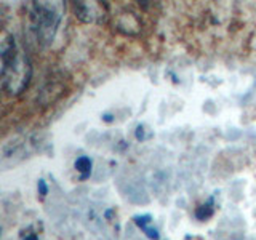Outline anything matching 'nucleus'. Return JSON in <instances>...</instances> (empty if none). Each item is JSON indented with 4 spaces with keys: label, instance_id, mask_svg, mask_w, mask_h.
Segmentation results:
<instances>
[{
    "label": "nucleus",
    "instance_id": "obj_1",
    "mask_svg": "<svg viewBox=\"0 0 256 240\" xmlns=\"http://www.w3.org/2000/svg\"><path fill=\"white\" fill-rule=\"evenodd\" d=\"M2 88L6 94H20L30 80V64L16 46L13 37L2 40Z\"/></svg>",
    "mask_w": 256,
    "mask_h": 240
},
{
    "label": "nucleus",
    "instance_id": "obj_2",
    "mask_svg": "<svg viewBox=\"0 0 256 240\" xmlns=\"http://www.w3.org/2000/svg\"><path fill=\"white\" fill-rule=\"evenodd\" d=\"M60 5L34 4L30 12L32 29L36 30L38 40H52L56 28H58L61 14L56 12Z\"/></svg>",
    "mask_w": 256,
    "mask_h": 240
},
{
    "label": "nucleus",
    "instance_id": "obj_3",
    "mask_svg": "<svg viewBox=\"0 0 256 240\" xmlns=\"http://www.w3.org/2000/svg\"><path fill=\"white\" fill-rule=\"evenodd\" d=\"M92 158L90 157H86V156H80L77 160H76V168H77V172H80L82 174H80V180H86L88 176H90L92 173Z\"/></svg>",
    "mask_w": 256,
    "mask_h": 240
},
{
    "label": "nucleus",
    "instance_id": "obj_4",
    "mask_svg": "<svg viewBox=\"0 0 256 240\" xmlns=\"http://www.w3.org/2000/svg\"><path fill=\"white\" fill-rule=\"evenodd\" d=\"M213 214V206H212V200L208 204H205V205H200L197 210H196V218L197 220H200V221H205V220H208L210 216Z\"/></svg>",
    "mask_w": 256,
    "mask_h": 240
},
{
    "label": "nucleus",
    "instance_id": "obj_5",
    "mask_svg": "<svg viewBox=\"0 0 256 240\" xmlns=\"http://www.w3.org/2000/svg\"><path fill=\"white\" fill-rule=\"evenodd\" d=\"M134 224L138 226L140 229H142V228H146V226H149L150 224V221H152V216L150 214H138V216H134Z\"/></svg>",
    "mask_w": 256,
    "mask_h": 240
},
{
    "label": "nucleus",
    "instance_id": "obj_6",
    "mask_svg": "<svg viewBox=\"0 0 256 240\" xmlns=\"http://www.w3.org/2000/svg\"><path fill=\"white\" fill-rule=\"evenodd\" d=\"M144 234H146V237H149L150 240H158L160 234H158V230L156 228H152V226H146V228H142L141 229Z\"/></svg>",
    "mask_w": 256,
    "mask_h": 240
},
{
    "label": "nucleus",
    "instance_id": "obj_7",
    "mask_svg": "<svg viewBox=\"0 0 256 240\" xmlns=\"http://www.w3.org/2000/svg\"><path fill=\"white\" fill-rule=\"evenodd\" d=\"M37 189H38V194L42 196V197H45V196L48 194V186H46V182H45L44 180H38V182H37Z\"/></svg>",
    "mask_w": 256,
    "mask_h": 240
},
{
    "label": "nucleus",
    "instance_id": "obj_8",
    "mask_svg": "<svg viewBox=\"0 0 256 240\" xmlns=\"http://www.w3.org/2000/svg\"><path fill=\"white\" fill-rule=\"evenodd\" d=\"M136 138L138 140H144V134H142V128L138 126V132H136Z\"/></svg>",
    "mask_w": 256,
    "mask_h": 240
},
{
    "label": "nucleus",
    "instance_id": "obj_9",
    "mask_svg": "<svg viewBox=\"0 0 256 240\" xmlns=\"http://www.w3.org/2000/svg\"><path fill=\"white\" fill-rule=\"evenodd\" d=\"M102 118L106 120V122H112V120H114V118H112V116H110V114H104V116H102Z\"/></svg>",
    "mask_w": 256,
    "mask_h": 240
},
{
    "label": "nucleus",
    "instance_id": "obj_10",
    "mask_svg": "<svg viewBox=\"0 0 256 240\" xmlns=\"http://www.w3.org/2000/svg\"><path fill=\"white\" fill-rule=\"evenodd\" d=\"M24 240H38V238H37V236H36V234H29V236H28L26 238H24Z\"/></svg>",
    "mask_w": 256,
    "mask_h": 240
}]
</instances>
